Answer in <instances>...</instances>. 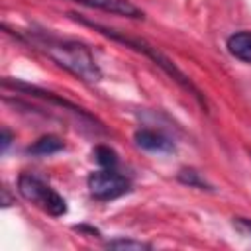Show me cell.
<instances>
[{
	"mask_svg": "<svg viewBox=\"0 0 251 251\" xmlns=\"http://www.w3.org/2000/svg\"><path fill=\"white\" fill-rule=\"evenodd\" d=\"M86 184L90 194L102 202L116 200L131 190V180L114 169H102V171L90 173L86 178Z\"/></svg>",
	"mask_w": 251,
	"mask_h": 251,
	"instance_id": "obj_4",
	"label": "cell"
},
{
	"mask_svg": "<svg viewBox=\"0 0 251 251\" xmlns=\"http://www.w3.org/2000/svg\"><path fill=\"white\" fill-rule=\"evenodd\" d=\"M4 86H10V88H14V90L27 92L29 96L41 98V100H45V102H53L55 106L65 108V110H69L71 114H75V116H78V118H82V120H86V122H90V124H94V126H98V127H102V124H100L94 116H90L86 110H82L80 106H75L73 102H69V100H65V98H61V96L49 92V90H41V88H37V86H31V84H25V82H20V80H10V78H4ZM102 129H104V127H102Z\"/></svg>",
	"mask_w": 251,
	"mask_h": 251,
	"instance_id": "obj_5",
	"label": "cell"
},
{
	"mask_svg": "<svg viewBox=\"0 0 251 251\" xmlns=\"http://www.w3.org/2000/svg\"><path fill=\"white\" fill-rule=\"evenodd\" d=\"M69 16H73L76 22H80L82 25H88V27H92L94 31H98V33H102V35H106V37H110V39H114V41H120V43H124L126 47H131L133 51H137V53H143L145 57H149L157 67H161L176 84H180L184 90H188L196 100H198V104L206 110L208 108V104H206V98L202 96V92L192 84V80L167 57V55H163L155 45H151V43H147L145 39H139V37H129V35H124L122 31H118V29H112V27H104V25H100V24H94V22H90V20H86V18H82V16H78V14H69Z\"/></svg>",
	"mask_w": 251,
	"mask_h": 251,
	"instance_id": "obj_2",
	"label": "cell"
},
{
	"mask_svg": "<svg viewBox=\"0 0 251 251\" xmlns=\"http://www.w3.org/2000/svg\"><path fill=\"white\" fill-rule=\"evenodd\" d=\"M226 47L231 57L251 65V31H237L229 35Z\"/></svg>",
	"mask_w": 251,
	"mask_h": 251,
	"instance_id": "obj_8",
	"label": "cell"
},
{
	"mask_svg": "<svg viewBox=\"0 0 251 251\" xmlns=\"http://www.w3.org/2000/svg\"><path fill=\"white\" fill-rule=\"evenodd\" d=\"M233 226L237 229H241L243 233L251 235V220L249 218H233Z\"/></svg>",
	"mask_w": 251,
	"mask_h": 251,
	"instance_id": "obj_13",
	"label": "cell"
},
{
	"mask_svg": "<svg viewBox=\"0 0 251 251\" xmlns=\"http://www.w3.org/2000/svg\"><path fill=\"white\" fill-rule=\"evenodd\" d=\"M18 190L27 202L41 208L45 214H49L53 218H61L67 214V200L55 188H51L49 184H45L39 176H35L31 173L20 175Z\"/></svg>",
	"mask_w": 251,
	"mask_h": 251,
	"instance_id": "obj_3",
	"label": "cell"
},
{
	"mask_svg": "<svg viewBox=\"0 0 251 251\" xmlns=\"http://www.w3.org/2000/svg\"><path fill=\"white\" fill-rule=\"evenodd\" d=\"M106 247H110V249H133V251H137V249H149L151 245H147L143 241H135V239H112V241L106 243Z\"/></svg>",
	"mask_w": 251,
	"mask_h": 251,
	"instance_id": "obj_12",
	"label": "cell"
},
{
	"mask_svg": "<svg viewBox=\"0 0 251 251\" xmlns=\"http://www.w3.org/2000/svg\"><path fill=\"white\" fill-rule=\"evenodd\" d=\"M78 2L82 6L88 8H96L114 16H124V18H131V20H143V12L129 0H73Z\"/></svg>",
	"mask_w": 251,
	"mask_h": 251,
	"instance_id": "obj_6",
	"label": "cell"
},
{
	"mask_svg": "<svg viewBox=\"0 0 251 251\" xmlns=\"http://www.w3.org/2000/svg\"><path fill=\"white\" fill-rule=\"evenodd\" d=\"M29 43L41 53H45L59 67H63L65 71H69L71 75H75L84 82H98L102 78V71L96 65L90 49L78 41L33 31L29 33Z\"/></svg>",
	"mask_w": 251,
	"mask_h": 251,
	"instance_id": "obj_1",
	"label": "cell"
},
{
	"mask_svg": "<svg viewBox=\"0 0 251 251\" xmlns=\"http://www.w3.org/2000/svg\"><path fill=\"white\" fill-rule=\"evenodd\" d=\"M75 229H78V231H84V229H86V227H84V226H80V227H78V226H76V227H75ZM88 231H92V233H94V235H98V231H96V229H88Z\"/></svg>",
	"mask_w": 251,
	"mask_h": 251,
	"instance_id": "obj_15",
	"label": "cell"
},
{
	"mask_svg": "<svg viewBox=\"0 0 251 251\" xmlns=\"http://www.w3.org/2000/svg\"><path fill=\"white\" fill-rule=\"evenodd\" d=\"M92 155H94L96 163L100 167H104V169H114L118 165V153L108 145H96Z\"/></svg>",
	"mask_w": 251,
	"mask_h": 251,
	"instance_id": "obj_11",
	"label": "cell"
},
{
	"mask_svg": "<svg viewBox=\"0 0 251 251\" xmlns=\"http://www.w3.org/2000/svg\"><path fill=\"white\" fill-rule=\"evenodd\" d=\"M65 149V143L57 137V135H43L39 137L37 141H33L25 151L29 155H35V157H45V155H53V153H59Z\"/></svg>",
	"mask_w": 251,
	"mask_h": 251,
	"instance_id": "obj_9",
	"label": "cell"
},
{
	"mask_svg": "<svg viewBox=\"0 0 251 251\" xmlns=\"http://www.w3.org/2000/svg\"><path fill=\"white\" fill-rule=\"evenodd\" d=\"M178 180H180L182 184H188V186L198 188V190H214L212 184L206 182L204 176H202L198 171H194V169H182V171L178 173Z\"/></svg>",
	"mask_w": 251,
	"mask_h": 251,
	"instance_id": "obj_10",
	"label": "cell"
},
{
	"mask_svg": "<svg viewBox=\"0 0 251 251\" xmlns=\"http://www.w3.org/2000/svg\"><path fill=\"white\" fill-rule=\"evenodd\" d=\"M133 141L137 147H141L143 151H151V153H171L175 149L173 141L165 133L157 129H147V127L137 129L133 133Z\"/></svg>",
	"mask_w": 251,
	"mask_h": 251,
	"instance_id": "obj_7",
	"label": "cell"
},
{
	"mask_svg": "<svg viewBox=\"0 0 251 251\" xmlns=\"http://www.w3.org/2000/svg\"><path fill=\"white\" fill-rule=\"evenodd\" d=\"M12 143V133L8 127H2V153H6V149L10 147Z\"/></svg>",
	"mask_w": 251,
	"mask_h": 251,
	"instance_id": "obj_14",
	"label": "cell"
}]
</instances>
